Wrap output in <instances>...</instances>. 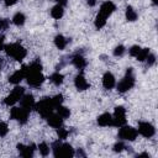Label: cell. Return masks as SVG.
<instances>
[{
    "instance_id": "cell-23",
    "label": "cell",
    "mask_w": 158,
    "mask_h": 158,
    "mask_svg": "<svg viewBox=\"0 0 158 158\" xmlns=\"http://www.w3.org/2000/svg\"><path fill=\"white\" fill-rule=\"evenodd\" d=\"M126 19H127V21H131V22L137 20V12L133 10L132 6L126 7Z\"/></svg>"
},
{
    "instance_id": "cell-24",
    "label": "cell",
    "mask_w": 158,
    "mask_h": 158,
    "mask_svg": "<svg viewBox=\"0 0 158 158\" xmlns=\"http://www.w3.org/2000/svg\"><path fill=\"white\" fill-rule=\"evenodd\" d=\"M51 81L54 84V85H60L62 83H63V75L59 73V72H56V73H53L52 75H51Z\"/></svg>"
},
{
    "instance_id": "cell-31",
    "label": "cell",
    "mask_w": 158,
    "mask_h": 158,
    "mask_svg": "<svg viewBox=\"0 0 158 158\" xmlns=\"http://www.w3.org/2000/svg\"><path fill=\"white\" fill-rule=\"evenodd\" d=\"M9 132V128H7V125L2 121H0V137H4L6 136Z\"/></svg>"
},
{
    "instance_id": "cell-26",
    "label": "cell",
    "mask_w": 158,
    "mask_h": 158,
    "mask_svg": "<svg viewBox=\"0 0 158 158\" xmlns=\"http://www.w3.org/2000/svg\"><path fill=\"white\" fill-rule=\"evenodd\" d=\"M149 53H151V52H149V48H141L139 52H138V54L136 56V58H137V60H139V62H144Z\"/></svg>"
},
{
    "instance_id": "cell-8",
    "label": "cell",
    "mask_w": 158,
    "mask_h": 158,
    "mask_svg": "<svg viewBox=\"0 0 158 158\" xmlns=\"http://www.w3.org/2000/svg\"><path fill=\"white\" fill-rule=\"evenodd\" d=\"M10 115H11V118L17 120L20 123H26L28 115H30V111L23 109V107H12Z\"/></svg>"
},
{
    "instance_id": "cell-39",
    "label": "cell",
    "mask_w": 158,
    "mask_h": 158,
    "mask_svg": "<svg viewBox=\"0 0 158 158\" xmlns=\"http://www.w3.org/2000/svg\"><path fill=\"white\" fill-rule=\"evenodd\" d=\"M54 1H57L59 5H62V6H64V5H67V0H54Z\"/></svg>"
},
{
    "instance_id": "cell-5",
    "label": "cell",
    "mask_w": 158,
    "mask_h": 158,
    "mask_svg": "<svg viewBox=\"0 0 158 158\" xmlns=\"http://www.w3.org/2000/svg\"><path fill=\"white\" fill-rule=\"evenodd\" d=\"M135 85V77H133V70L132 68H128L126 70V75L121 79V81L117 84V90L120 93H126L130 89H132Z\"/></svg>"
},
{
    "instance_id": "cell-37",
    "label": "cell",
    "mask_w": 158,
    "mask_h": 158,
    "mask_svg": "<svg viewBox=\"0 0 158 158\" xmlns=\"http://www.w3.org/2000/svg\"><path fill=\"white\" fill-rule=\"evenodd\" d=\"M86 2H88L89 6H95L96 5V0H86Z\"/></svg>"
},
{
    "instance_id": "cell-29",
    "label": "cell",
    "mask_w": 158,
    "mask_h": 158,
    "mask_svg": "<svg viewBox=\"0 0 158 158\" xmlns=\"http://www.w3.org/2000/svg\"><path fill=\"white\" fill-rule=\"evenodd\" d=\"M123 53H125V47L122 44H118V46L115 47V49H114V56L115 57H121Z\"/></svg>"
},
{
    "instance_id": "cell-1",
    "label": "cell",
    "mask_w": 158,
    "mask_h": 158,
    "mask_svg": "<svg viewBox=\"0 0 158 158\" xmlns=\"http://www.w3.org/2000/svg\"><path fill=\"white\" fill-rule=\"evenodd\" d=\"M42 65L38 60L31 63L30 65H23V70H25V78L27 79V83L31 86H40L43 81H44V77L41 72Z\"/></svg>"
},
{
    "instance_id": "cell-25",
    "label": "cell",
    "mask_w": 158,
    "mask_h": 158,
    "mask_svg": "<svg viewBox=\"0 0 158 158\" xmlns=\"http://www.w3.org/2000/svg\"><path fill=\"white\" fill-rule=\"evenodd\" d=\"M57 114H58L62 118H67V117H69L70 111H69V109H68V107L59 105V106H57Z\"/></svg>"
},
{
    "instance_id": "cell-15",
    "label": "cell",
    "mask_w": 158,
    "mask_h": 158,
    "mask_svg": "<svg viewBox=\"0 0 158 158\" xmlns=\"http://www.w3.org/2000/svg\"><path fill=\"white\" fill-rule=\"evenodd\" d=\"M116 84V80H115V77L112 73L110 72H106L102 77V85L105 89H112Z\"/></svg>"
},
{
    "instance_id": "cell-13",
    "label": "cell",
    "mask_w": 158,
    "mask_h": 158,
    "mask_svg": "<svg viewBox=\"0 0 158 158\" xmlns=\"http://www.w3.org/2000/svg\"><path fill=\"white\" fill-rule=\"evenodd\" d=\"M20 102H21V107H23V109H26V110H28V111H31L33 107H35V99H33V96L31 95V94H23L22 95V98L20 99Z\"/></svg>"
},
{
    "instance_id": "cell-40",
    "label": "cell",
    "mask_w": 158,
    "mask_h": 158,
    "mask_svg": "<svg viewBox=\"0 0 158 158\" xmlns=\"http://www.w3.org/2000/svg\"><path fill=\"white\" fill-rule=\"evenodd\" d=\"M137 157H149L148 153H141V154H137Z\"/></svg>"
},
{
    "instance_id": "cell-4",
    "label": "cell",
    "mask_w": 158,
    "mask_h": 158,
    "mask_svg": "<svg viewBox=\"0 0 158 158\" xmlns=\"http://www.w3.org/2000/svg\"><path fill=\"white\" fill-rule=\"evenodd\" d=\"M4 48H5L6 54L12 57L16 60H22L26 57V53H27L26 49L20 43H10V44L5 46Z\"/></svg>"
},
{
    "instance_id": "cell-9",
    "label": "cell",
    "mask_w": 158,
    "mask_h": 158,
    "mask_svg": "<svg viewBox=\"0 0 158 158\" xmlns=\"http://www.w3.org/2000/svg\"><path fill=\"white\" fill-rule=\"evenodd\" d=\"M23 94H25V89L21 88V86H16V88L11 91V94L6 96V99L4 100V102H5L6 105H9V106H10V105H14V104H16L17 101H20V99L22 98Z\"/></svg>"
},
{
    "instance_id": "cell-18",
    "label": "cell",
    "mask_w": 158,
    "mask_h": 158,
    "mask_svg": "<svg viewBox=\"0 0 158 158\" xmlns=\"http://www.w3.org/2000/svg\"><path fill=\"white\" fill-rule=\"evenodd\" d=\"M23 78H25V70H23V67H22L21 69L16 70L15 73H12V74L10 75L9 81L12 83V84H19Z\"/></svg>"
},
{
    "instance_id": "cell-6",
    "label": "cell",
    "mask_w": 158,
    "mask_h": 158,
    "mask_svg": "<svg viewBox=\"0 0 158 158\" xmlns=\"http://www.w3.org/2000/svg\"><path fill=\"white\" fill-rule=\"evenodd\" d=\"M118 128H120L118 130V138H121L123 141H135L137 135H138V131L131 126L123 125Z\"/></svg>"
},
{
    "instance_id": "cell-34",
    "label": "cell",
    "mask_w": 158,
    "mask_h": 158,
    "mask_svg": "<svg viewBox=\"0 0 158 158\" xmlns=\"http://www.w3.org/2000/svg\"><path fill=\"white\" fill-rule=\"evenodd\" d=\"M146 60H147V64H148V67H151V65H153L154 63H156V56L154 54H148V57L146 58Z\"/></svg>"
},
{
    "instance_id": "cell-41",
    "label": "cell",
    "mask_w": 158,
    "mask_h": 158,
    "mask_svg": "<svg viewBox=\"0 0 158 158\" xmlns=\"http://www.w3.org/2000/svg\"><path fill=\"white\" fill-rule=\"evenodd\" d=\"M78 156H83V157H85V154H84V152L83 151H78V153H77Z\"/></svg>"
},
{
    "instance_id": "cell-33",
    "label": "cell",
    "mask_w": 158,
    "mask_h": 158,
    "mask_svg": "<svg viewBox=\"0 0 158 158\" xmlns=\"http://www.w3.org/2000/svg\"><path fill=\"white\" fill-rule=\"evenodd\" d=\"M139 49H141V47H139V46H132V47L130 48V54H131L132 57H136V56L138 54Z\"/></svg>"
},
{
    "instance_id": "cell-22",
    "label": "cell",
    "mask_w": 158,
    "mask_h": 158,
    "mask_svg": "<svg viewBox=\"0 0 158 158\" xmlns=\"http://www.w3.org/2000/svg\"><path fill=\"white\" fill-rule=\"evenodd\" d=\"M25 20H26V17H25V15L22 12H16L14 15V17H12V22L16 26H22L25 23Z\"/></svg>"
},
{
    "instance_id": "cell-28",
    "label": "cell",
    "mask_w": 158,
    "mask_h": 158,
    "mask_svg": "<svg viewBox=\"0 0 158 158\" xmlns=\"http://www.w3.org/2000/svg\"><path fill=\"white\" fill-rule=\"evenodd\" d=\"M57 135H58V137H59V139H64V138H67V136L69 135V131L67 130V128H64V127H58L57 128Z\"/></svg>"
},
{
    "instance_id": "cell-21",
    "label": "cell",
    "mask_w": 158,
    "mask_h": 158,
    "mask_svg": "<svg viewBox=\"0 0 158 158\" xmlns=\"http://www.w3.org/2000/svg\"><path fill=\"white\" fill-rule=\"evenodd\" d=\"M63 14H64V9H63V6L62 5H56V6H53L52 7V10H51V16L53 17V19H60L62 16H63Z\"/></svg>"
},
{
    "instance_id": "cell-43",
    "label": "cell",
    "mask_w": 158,
    "mask_h": 158,
    "mask_svg": "<svg viewBox=\"0 0 158 158\" xmlns=\"http://www.w3.org/2000/svg\"><path fill=\"white\" fill-rule=\"evenodd\" d=\"M0 68H1V60H0Z\"/></svg>"
},
{
    "instance_id": "cell-2",
    "label": "cell",
    "mask_w": 158,
    "mask_h": 158,
    "mask_svg": "<svg viewBox=\"0 0 158 158\" xmlns=\"http://www.w3.org/2000/svg\"><path fill=\"white\" fill-rule=\"evenodd\" d=\"M52 152L56 158H72L75 152L69 143H63L60 139L52 143Z\"/></svg>"
},
{
    "instance_id": "cell-14",
    "label": "cell",
    "mask_w": 158,
    "mask_h": 158,
    "mask_svg": "<svg viewBox=\"0 0 158 158\" xmlns=\"http://www.w3.org/2000/svg\"><path fill=\"white\" fill-rule=\"evenodd\" d=\"M47 122L53 128H58V127H60L63 125V118L58 114H53L52 112L49 116H47Z\"/></svg>"
},
{
    "instance_id": "cell-10",
    "label": "cell",
    "mask_w": 158,
    "mask_h": 158,
    "mask_svg": "<svg viewBox=\"0 0 158 158\" xmlns=\"http://www.w3.org/2000/svg\"><path fill=\"white\" fill-rule=\"evenodd\" d=\"M137 131H138V133H141L143 137H147V138L154 136V133H156L154 126L152 123H149V122H139Z\"/></svg>"
},
{
    "instance_id": "cell-20",
    "label": "cell",
    "mask_w": 158,
    "mask_h": 158,
    "mask_svg": "<svg viewBox=\"0 0 158 158\" xmlns=\"http://www.w3.org/2000/svg\"><path fill=\"white\" fill-rule=\"evenodd\" d=\"M67 43H68V40L63 35H57L54 37V44H56V47L58 49H64L65 46H67Z\"/></svg>"
},
{
    "instance_id": "cell-27",
    "label": "cell",
    "mask_w": 158,
    "mask_h": 158,
    "mask_svg": "<svg viewBox=\"0 0 158 158\" xmlns=\"http://www.w3.org/2000/svg\"><path fill=\"white\" fill-rule=\"evenodd\" d=\"M38 149H40V153L42 154V156H48L49 154V151H51V148H49V146L47 144V143H44V142H42V143H40L38 144Z\"/></svg>"
},
{
    "instance_id": "cell-35",
    "label": "cell",
    "mask_w": 158,
    "mask_h": 158,
    "mask_svg": "<svg viewBox=\"0 0 158 158\" xmlns=\"http://www.w3.org/2000/svg\"><path fill=\"white\" fill-rule=\"evenodd\" d=\"M9 20L7 19H0V30H6L9 27Z\"/></svg>"
},
{
    "instance_id": "cell-42",
    "label": "cell",
    "mask_w": 158,
    "mask_h": 158,
    "mask_svg": "<svg viewBox=\"0 0 158 158\" xmlns=\"http://www.w3.org/2000/svg\"><path fill=\"white\" fill-rule=\"evenodd\" d=\"M152 1H153V4H154V5H157V0H152Z\"/></svg>"
},
{
    "instance_id": "cell-17",
    "label": "cell",
    "mask_w": 158,
    "mask_h": 158,
    "mask_svg": "<svg viewBox=\"0 0 158 158\" xmlns=\"http://www.w3.org/2000/svg\"><path fill=\"white\" fill-rule=\"evenodd\" d=\"M98 123L100 126H112V115L109 112H104L98 117Z\"/></svg>"
},
{
    "instance_id": "cell-7",
    "label": "cell",
    "mask_w": 158,
    "mask_h": 158,
    "mask_svg": "<svg viewBox=\"0 0 158 158\" xmlns=\"http://www.w3.org/2000/svg\"><path fill=\"white\" fill-rule=\"evenodd\" d=\"M126 125V110L123 106H116L112 116V126L121 127Z\"/></svg>"
},
{
    "instance_id": "cell-19",
    "label": "cell",
    "mask_w": 158,
    "mask_h": 158,
    "mask_svg": "<svg viewBox=\"0 0 158 158\" xmlns=\"http://www.w3.org/2000/svg\"><path fill=\"white\" fill-rule=\"evenodd\" d=\"M72 63H73L74 67L78 68V69H83V68H85V65H86V60H85V58H84L81 54H75V56L73 57V59H72Z\"/></svg>"
},
{
    "instance_id": "cell-30",
    "label": "cell",
    "mask_w": 158,
    "mask_h": 158,
    "mask_svg": "<svg viewBox=\"0 0 158 158\" xmlns=\"http://www.w3.org/2000/svg\"><path fill=\"white\" fill-rule=\"evenodd\" d=\"M52 102H53V105H54V107H57V106H59V105H62V102H63V95H60V94H58V95H56V96H53V98H52Z\"/></svg>"
},
{
    "instance_id": "cell-11",
    "label": "cell",
    "mask_w": 158,
    "mask_h": 158,
    "mask_svg": "<svg viewBox=\"0 0 158 158\" xmlns=\"http://www.w3.org/2000/svg\"><path fill=\"white\" fill-rule=\"evenodd\" d=\"M115 10H116V6H115V4L112 1H105V2L101 4L98 15L101 16V17H104V19H107Z\"/></svg>"
},
{
    "instance_id": "cell-16",
    "label": "cell",
    "mask_w": 158,
    "mask_h": 158,
    "mask_svg": "<svg viewBox=\"0 0 158 158\" xmlns=\"http://www.w3.org/2000/svg\"><path fill=\"white\" fill-rule=\"evenodd\" d=\"M74 84H75V88H77L78 90H86V89L89 88V83L86 81L85 77H84L81 73L78 74V75L75 77V79H74Z\"/></svg>"
},
{
    "instance_id": "cell-3",
    "label": "cell",
    "mask_w": 158,
    "mask_h": 158,
    "mask_svg": "<svg viewBox=\"0 0 158 158\" xmlns=\"http://www.w3.org/2000/svg\"><path fill=\"white\" fill-rule=\"evenodd\" d=\"M35 109L43 118H47V116H49L56 107L52 102V98H43L37 104H35Z\"/></svg>"
},
{
    "instance_id": "cell-38",
    "label": "cell",
    "mask_w": 158,
    "mask_h": 158,
    "mask_svg": "<svg viewBox=\"0 0 158 158\" xmlns=\"http://www.w3.org/2000/svg\"><path fill=\"white\" fill-rule=\"evenodd\" d=\"M4 47H5V44H4V37L0 36V51L4 49Z\"/></svg>"
},
{
    "instance_id": "cell-32",
    "label": "cell",
    "mask_w": 158,
    "mask_h": 158,
    "mask_svg": "<svg viewBox=\"0 0 158 158\" xmlns=\"http://www.w3.org/2000/svg\"><path fill=\"white\" fill-rule=\"evenodd\" d=\"M123 148H126V146H125L123 142H117L114 146V151L115 152H121V151H123Z\"/></svg>"
},
{
    "instance_id": "cell-12",
    "label": "cell",
    "mask_w": 158,
    "mask_h": 158,
    "mask_svg": "<svg viewBox=\"0 0 158 158\" xmlns=\"http://www.w3.org/2000/svg\"><path fill=\"white\" fill-rule=\"evenodd\" d=\"M17 151L20 153L21 157L23 158H31L33 157V152H35V144H30V146H25L22 143L17 144Z\"/></svg>"
},
{
    "instance_id": "cell-36",
    "label": "cell",
    "mask_w": 158,
    "mask_h": 158,
    "mask_svg": "<svg viewBox=\"0 0 158 158\" xmlns=\"http://www.w3.org/2000/svg\"><path fill=\"white\" fill-rule=\"evenodd\" d=\"M4 1H5L6 6H12V5H15L17 2V0H4Z\"/></svg>"
}]
</instances>
